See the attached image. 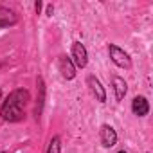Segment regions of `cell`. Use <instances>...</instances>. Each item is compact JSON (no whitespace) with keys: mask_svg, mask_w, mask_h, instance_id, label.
Wrapping results in <instances>:
<instances>
[{"mask_svg":"<svg viewBox=\"0 0 153 153\" xmlns=\"http://www.w3.org/2000/svg\"><path fill=\"white\" fill-rule=\"evenodd\" d=\"M34 9H36V13H40L42 11V2H36L34 4Z\"/></svg>","mask_w":153,"mask_h":153,"instance_id":"obj_12","label":"cell"},{"mask_svg":"<svg viewBox=\"0 0 153 153\" xmlns=\"http://www.w3.org/2000/svg\"><path fill=\"white\" fill-rule=\"evenodd\" d=\"M38 90H40V97H38V105H36V108H34L36 119H40L42 110H43V97H45V83H43V78H38Z\"/></svg>","mask_w":153,"mask_h":153,"instance_id":"obj_10","label":"cell"},{"mask_svg":"<svg viewBox=\"0 0 153 153\" xmlns=\"http://www.w3.org/2000/svg\"><path fill=\"white\" fill-rule=\"evenodd\" d=\"M99 140H101V144H103L105 148L115 146V142H117V133H115V130H114L110 124H103L101 130H99Z\"/></svg>","mask_w":153,"mask_h":153,"instance_id":"obj_5","label":"cell"},{"mask_svg":"<svg viewBox=\"0 0 153 153\" xmlns=\"http://www.w3.org/2000/svg\"><path fill=\"white\" fill-rule=\"evenodd\" d=\"M0 97H2V90H0Z\"/></svg>","mask_w":153,"mask_h":153,"instance_id":"obj_14","label":"cell"},{"mask_svg":"<svg viewBox=\"0 0 153 153\" xmlns=\"http://www.w3.org/2000/svg\"><path fill=\"white\" fill-rule=\"evenodd\" d=\"M58 70L61 72L63 79H67V81H70V79L76 78V67H74L72 59L67 58L65 54H61V56L58 58Z\"/></svg>","mask_w":153,"mask_h":153,"instance_id":"obj_4","label":"cell"},{"mask_svg":"<svg viewBox=\"0 0 153 153\" xmlns=\"http://www.w3.org/2000/svg\"><path fill=\"white\" fill-rule=\"evenodd\" d=\"M87 85H88L90 92L94 94V97H96L99 103H105V101H106V90L103 88L101 81L96 78V76H88V78H87Z\"/></svg>","mask_w":153,"mask_h":153,"instance_id":"obj_6","label":"cell"},{"mask_svg":"<svg viewBox=\"0 0 153 153\" xmlns=\"http://www.w3.org/2000/svg\"><path fill=\"white\" fill-rule=\"evenodd\" d=\"M15 24H18V15L9 7L0 6V27H11Z\"/></svg>","mask_w":153,"mask_h":153,"instance_id":"obj_7","label":"cell"},{"mask_svg":"<svg viewBox=\"0 0 153 153\" xmlns=\"http://www.w3.org/2000/svg\"><path fill=\"white\" fill-rule=\"evenodd\" d=\"M72 63L74 67H78V68H85L87 63H88V52L85 49V45L81 42H74L72 43Z\"/></svg>","mask_w":153,"mask_h":153,"instance_id":"obj_3","label":"cell"},{"mask_svg":"<svg viewBox=\"0 0 153 153\" xmlns=\"http://www.w3.org/2000/svg\"><path fill=\"white\" fill-rule=\"evenodd\" d=\"M131 112H133L137 117L148 115V112H149V103H148V99L142 97V96H137V97L131 101Z\"/></svg>","mask_w":153,"mask_h":153,"instance_id":"obj_8","label":"cell"},{"mask_svg":"<svg viewBox=\"0 0 153 153\" xmlns=\"http://www.w3.org/2000/svg\"><path fill=\"white\" fill-rule=\"evenodd\" d=\"M31 101V94L27 88L13 90L0 108V117L7 123H18L25 117V106Z\"/></svg>","mask_w":153,"mask_h":153,"instance_id":"obj_1","label":"cell"},{"mask_svg":"<svg viewBox=\"0 0 153 153\" xmlns=\"http://www.w3.org/2000/svg\"><path fill=\"white\" fill-rule=\"evenodd\" d=\"M108 54H110V59H112L117 67H121V68H130V67H131V58H130V54H128L126 51H123L121 47L110 43V45H108Z\"/></svg>","mask_w":153,"mask_h":153,"instance_id":"obj_2","label":"cell"},{"mask_svg":"<svg viewBox=\"0 0 153 153\" xmlns=\"http://www.w3.org/2000/svg\"><path fill=\"white\" fill-rule=\"evenodd\" d=\"M47 153H61V140L59 137H52L49 146H47Z\"/></svg>","mask_w":153,"mask_h":153,"instance_id":"obj_11","label":"cell"},{"mask_svg":"<svg viewBox=\"0 0 153 153\" xmlns=\"http://www.w3.org/2000/svg\"><path fill=\"white\" fill-rule=\"evenodd\" d=\"M112 85H114L115 99H117V101H123V99H124V96H126V90H128V85H126V81L121 78V76H114Z\"/></svg>","mask_w":153,"mask_h":153,"instance_id":"obj_9","label":"cell"},{"mask_svg":"<svg viewBox=\"0 0 153 153\" xmlns=\"http://www.w3.org/2000/svg\"><path fill=\"white\" fill-rule=\"evenodd\" d=\"M117 153H126V151H124V149H121V151H117Z\"/></svg>","mask_w":153,"mask_h":153,"instance_id":"obj_13","label":"cell"}]
</instances>
